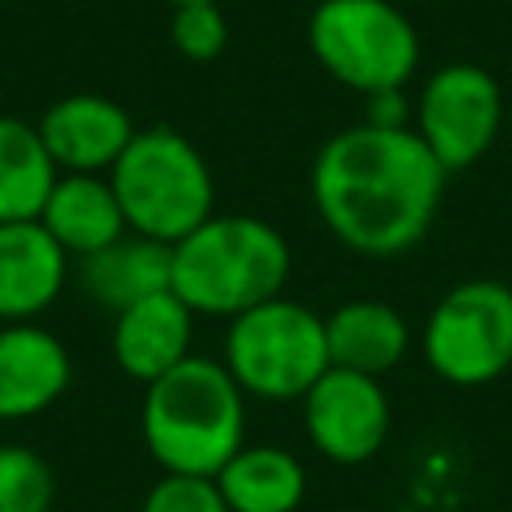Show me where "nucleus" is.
Returning <instances> with one entry per match:
<instances>
[{
    "instance_id": "2eb2a0df",
    "label": "nucleus",
    "mask_w": 512,
    "mask_h": 512,
    "mask_svg": "<svg viewBox=\"0 0 512 512\" xmlns=\"http://www.w3.org/2000/svg\"><path fill=\"white\" fill-rule=\"evenodd\" d=\"M324 340L332 368H348L380 380L408 356L412 328L384 300H344L324 316Z\"/></svg>"
},
{
    "instance_id": "9d476101",
    "label": "nucleus",
    "mask_w": 512,
    "mask_h": 512,
    "mask_svg": "<svg viewBox=\"0 0 512 512\" xmlns=\"http://www.w3.org/2000/svg\"><path fill=\"white\" fill-rule=\"evenodd\" d=\"M36 132L60 172H96V176L112 172V164L136 136L132 116L116 100L96 92H76L56 100L40 116Z\"/></svg>"
},
{
    "instance_id": "1a4fd4ad",
    "label": "nucleus",
    "mask_w": 512,
    "mask_h": 512,
    "mask_svg": "<svg viewBox=\"0 0 512 512\" xmlns=\"http://www.w3.org/2000/svg\"><path fill=\"white\" fill-rule=\"evenodd\" d=\"M304 432L332 464L372 460L392 432V404L376 376L328 368L304 396Z\"/></svg>"
},
{
    "instance_id": "9b49d317",
    "label": "nucleus",
    "mask_w": 512,
    "mask_h": 512,
    "mask_svg": "<svg viewBox=\"0 0 512 512\" xmlns=\"http://www.w3.org/2000/svg\"><path fill=\"white\" fill-rule=\"evenodd\" d=\"M72 384V356L48 328L16 320L0 328V420H28L52 408Z\"/></svg>"
},
{
    "instance_id": "dca6fc26",
    "label": "nucleus",
    "mask_w": 512,
    "mask_h": 512,
    "mask_svg": "<svg viewBox=\"0 0 512 512\" xmlns=\"http://www.w3.org/2000/svg\"><path fill=\"white\" fill-rule=\"evenodd\" d=\"M80 284L96 304H104L112 312H120L144 296L168 292L172 288V244L124 232L108 248L80 260Z\"/></svg>"
},
{
    "instance_id": "412c9836",
    "label": "nucleus",
    "mask_w": 512,
    "mask_h": 512,
    "mask_svg": "<svg viewBox=\"0 0 512 512\" xmlns=\"http://www.w3.org/2000/svg\"><path fill=\"white\" fill-rule=\"evenodd\" d=\"M140 512H228V504H224V496H220V488H216L212 476H176V472H164L148 488Z\"/></svg>"
},
{
    "instance_id": "f257e3e1",
    "label": "nucleus",
    "mask_w": 512,
    "mask_h": 512,
    "mask_svg": "<svg viewBox=\"0 0 512 512\" xmlns=\"http://www.w3.org/2000/svg\"><path fill=\"white\" fill-rule=\"evenodd\" d=\"M448 172L412 128L352 124L312 160V204L324 228L368 260L416 248L440 208Z\"/></svg>"
},
{
    "instance_id": "4be33fe9",
    "label": "nucleus",
    "mask_w": 512,
    "mask_h": 512,
    "mask_svg": "<svg viewBox=\"0 0 512 512\" xmlns=\"http://www.w3.org/2000/svg\"><path fill=\"white\" fill-rule=\"evenodd\" d=\"M364 124L372 128H412V104L404 88H384L364 96Z\"/></svg>"
},
{
    "instance_id": "6ab92c4d",
    "label": "nucleus",
    "mask_w": 512,
    "mask_h": 512,
    "mask_svg": "<svg viewBox=\"0 0 512 512\" xmlns=\"http://www.w3.org/2000/svg\"><path fill=\"white\" fill-rule=\"evenodd\" d=\"M56 476L48 460L24 444H0V512H48Z\"/></svg>"
},
{
    "instance_id": "6e6552de",
    "label": "nucleus",
    "mask_w": 512,
    "mask_h": 512,
    "mask_svg": "<svg viewBox=\"0 0 512 512\" xmlns=\"http://www.w3.org/2000/svg\"><path fill=\"white\" fill-rule=\"evenodd\" d=\"M508 116V100L496 76L480 64H444L436 68L412 108V132L440 160V168L464 172L472 168L500 136Z\"/></svg>"
},
{
    "instance_id": "39448f33",
    "label": "nucleus",
    "mask_w": 512,
    "mask_h": 512,
    "mask_svg": "<svg viewBox=\"0 0 512 512\" xmlns=\"http://www.w3.org/2000/svg\"><path fill=\"white\" fill-rule=\"evenodd\" d=\"M224 368L244 396L300 400L332 368L324 316L288 296H272L232 316L224 332Z\"/></svg>"
},
{
    "instance_id": "0eeeda50",
    "label": "nucleus",
    "mask_w": 512,
    "mask_h": 512,
    "mask_svg": "<svg viewBox=\"0 0 512 512\" xmlns=\"http://www.w3.org/2000/svg\"><path fill=\"white\" fill-rule=\"evenodd\" d=\"M420 352L456 388H480L504 376L512 368V288L484 276L448 288L424 320Z\"/></svg>"
},
{
    "instance_id": "ddd939ff",
    "label": "nucleus",
    "mask_w": 512,
    "mask_h": 512,
    "mask_svg": "<svg viewBox=\"0 0 512 512\" xmlns=\"http://www.w3.org/2000/svg\"><path fill=\"white\" fill-rule=\"evenodd\" d=\"M68 280V252L40 220L0 224V320H36Z\"/></svg>"
},
{
    "instance_id": "f8f14e48",
    "label": "nucleus",
    "mask_w": 512,
    "mask_h": 512,
    "mask_svg": "<svg viewBox=\"0 0 512 512\" xmlns=\"http://www.w3.org/2000/svg\"><path fill=\"white\" fill-rule=\"evenodd\" d=\"M192 320L196 312L172 288L120 308L112 324L116 364L140 384L160 380L164 372H172L180 360L192 356Z\"/></svg>"
},
{
    "instance_id": "a211bd4d",
    "label": "nucleus",
    "mask_w": 512,
    "mask_h": 512,
    "mask_svg": "<svg viewBox=\"0 0 512 512\" xmlns=\"http://www.w3.org/2000/svg\"><path fill=\"white\" fill-rule=\"evenodd\" d=\"M60 168L52 164L36 124L0 116V224L40 220Z\"/></svg>"
},
{
    "instance_id": "423d86ee",
    "label": "nucleus",
    "mask_w": 512,
    "mask_h": 512,
    "mask_svg": "<svg viewBox=\"0 0 512 512\" xmlns=\"http://www.w3.org/2000/svg\"><path fill=\"white\" fill-rule=\"evenodd\" d=\"M308 48L336 84L360 96L408 88L420 64L416 24L392 0H320L308 16Z\"/></svg>"
},
{
    "instance_id": "aec40b11",
    "label": "nucleus",
    "mask_w": 512,
    "mask_h": 512,
    "mask_svg": "<svg viewBox=\"0 0 512 512\" xmlns=\"http://www.w3.org/2000/svg\"><path fill=\"white\" fill-rule=\"evenodd\" d=\"M172 44L184 60L208 64L224 52L228 44V20L220 4H184L172 8Z\"/></svg>"
},
{
    "instance_id": "f3484780",
    "label": "nucleus",
    "mask_w": 512,
    "mask_h": 512,
    "mask_svg": "<svg viewBox=\"0 0 512 512\" xmlns=\"http://www.w3.org/2000/svg\"><path fill=\"white\" fill-rule=\"evenodd\" d=\"M212 480L228 512H296L308 488L304 464L280 444H240Z\"/></svg>"
},
{
    "instance_id": "4468645a",
    "label": "nucleus",
    "mask_w": 512,
    "mask_h": 512,
    "mask_svg": "<svg viewBox=\"0 0 512 512\" xmlns=\"http://www.w3.org/2000/svg\"><path fill=\"white\" fill-rule=\"evenodd\" d=\"M40 224L52 232V240L68 256H80V260L128 232L112 180L96 172H60L44 200Z\"/></svg>"
},
{
    "instance_id": "5701e85b",
    "label": "nucleus",
    "mask_w": 512,
    "mask_h": 512,
    "mask_svg": "<svg viewBox=\"0 0 512 512\" xmlns=\"http://www.w3.org/2000/svg\"><path fill=\"white\" fill-rule=\"evenodd\" d=\"M172 8H184V4H220V0H168Z\"/></svg>"
},
{
    "instance_id": "b1692460",
    "label": "nucleus",
    "mask_w": 512,
    "mask_h": 512,
    "mask_svg": "<svg viewBox=\"0 0 512 512\" xmlns=\"http://www.w3.org/2000/svg\"><path fill=\"white\" fill-rule=\"evenodd\" d=\"M504 128L512 132V104H508V116H504Z\"/></svg>"
},
{
    "instance_id": "f03ea898",
    "label": "nucleus",
    "mask_w": 512,
    "mask_h": 512,
    "mask_svg": "<svg viewBox=\"0 0 512 512\" xmlns=\"http://www.w3.org/2000/svg\"><path fill=\"white\" fill-rule=\"evenodd\" d=\"M140 432L164 472L216 476L244 444V392L224 360L192 352L144 384Z\"/></svg>"
},
{
    "instance_id": "20e7f679",
    "label": "nucleus",
    "mask_w": 512,
    "mask_h": 512,
    "mask_svg": "<svg viewBox=\"0 0 512 512\" xmlns=\"http://www.w3.org/2000/svg\"><path fill=\"white\" fill-rule=\"evenodd\" d=\"M128 232L176 244L212 216L216 184L200 148L168 128H140L108 172Z\"/></svg>"
},
{
    "instance_id": "7ed1b4c3",
    "label": "nucleus",
    "mask_w": 512,
    "mask_h": 512,
    "mask_svg": "<svg viewBox=\"0 0 512 512\" xmlns=\"http://www.w3.org/2000/svg\"><path fill=\"white\" fill-rule=\"evenodd\" d=\"M292 248L276 224L244 212L208 216L172 244V292L196 316H240L284 296Z\"/></svg>"
}]
</instances>
